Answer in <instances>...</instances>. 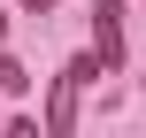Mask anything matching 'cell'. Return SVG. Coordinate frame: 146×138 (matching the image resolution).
<instances>
[{
  "mask_svg": "<svg viewBox=\"0 0 146 138\" xmlns=\"http://www.w3.org/2000/svg\"><path fill=\"white\" fill-rule=\"evenodd\" d=\"M92 46H100L108 69L123 61V0H92Z\"/></svg>",
  "mask_w": 146,
  "mask_h": 138,
  "instance_id": "cell-1",
  "label": "cell"
},
{
  "mask_svg": "<svg viewBox=\"0 0 146 138\" xmlns=\"http://www.w3.org/2000/svg\"><path fill=\"white\" fill-rule=\"evenodd\" d=\"M15 8H31V15H46V8H54V0H15Z\"/></svg>",
  "mask_w": 146,
  "mask_h": 138,
  "instance_id": "cell-4",
  "label": "cell"
},
{
  "mask_svg": "<svg viewBox=\"0 0 146 138\" xmlns=\"http://www.w3.org/2000/svg\"><path fill=\"white\" fill-rule=\"evenodd\" d=\"M0 92H31V69H23L15 54H0Z\"/></svg>",
  "mask_w": 146,
  "mask_h": 138,
  "instance_id": "cell-3",
  "label": "cell"
},
{
  "mask_svg": "<svg viewBox=\"0 0 146 138\" xmlns=\"http://www.w3.org/2000/svg\"><path fill=\"white\" fill-rule=\"evenodd\" d=\"M77 123V77H54V100H46V131H69Z\"/></svg>",
  "mask_w": 146,
  "mask_h": 138,
  "instance_id": "cell-2",
  "label": "cell"
}]
</instances>
